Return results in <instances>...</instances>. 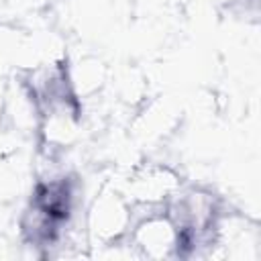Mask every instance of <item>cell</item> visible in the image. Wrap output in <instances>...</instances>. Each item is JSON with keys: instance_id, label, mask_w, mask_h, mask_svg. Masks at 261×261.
<instances>
[{"instance_id": "cell-1", "label": "cell", "mask_w": 261, "mask_h": 261, "mask_svg": "<svg viewBox=\"0 0 261 261\" xmlns=\"http://www.w3.org/2000/svg\"><path fill=\"white\" fill-rule=\"evenodd\" d=\"M71 212V186L65 179L39 184L31 200V222H24V230L37 243H51L57 239L61 226Z\"/></svg>"}]
</instances>
